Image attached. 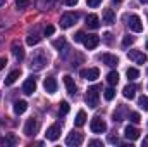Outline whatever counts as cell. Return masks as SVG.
Instances as JSON below:
<instances>
[{
	"mask_svg": "<svg viewBox=\"0 0 148 147\" xmlns=\"http://www.w3.org/2000/svg\"><path fill=\"white\" fill-rule=\"evenodd\" d=\"M98 90H100V87H97V85H95V87H90V88L86 90L84 102H86V106H88V107H91V109L98 107V99H100Z\"/></svg>",
	"mask_w": 148,
	"mask_h": 147,
	"instance_id": "cell-1",
	"label": "cell"
},
{
	"mask_svg": "<svg viewBox=\"0 0 148 147\" xmlns=\"http://www.w3.org/2000/svg\"><path fill=\"white\" fill-rule=\"evenodd\" d=\"M77 19H79V14H76V12H66L60 17V26L62 28H71V26H74L77 23Z\"/></svg>",
	"mask_w": 148,
	"mask_h": 147,
	"instance_id": "cell-2",
	"label": "cell"
},
{
	"mask_svg": "<svg viewBox=\"0 0 148 147\" xmlns=\"http://www.w3.org/2000/svg\"><path fill=\"white\" fill-rule=\"evenodd\" d=\"M90 128H91L93 133H103V132L107 130V125H105V121H103L100 116H95V118L91 119V123H90Z\"/></svg>",
	"mask_w": 148,
	"mask_h": 147,
	"instance_id": "cell-3",
	"label": "cell"
},
{
	"mask_svg": "<svg viewBox=\"0 0 148 147\" xmlns=\"http://www.w3.org/2000/svg\"><path fill=\"white\" fill-rule=\"evenodd\" d=\"M47 64V55L45 54H41V52H36L35 55H33V59H31V64H29V68L31 69H41L43 66Z\"/></svg>",
	"mask_w": 148,
	"mask_h": 147,
	"instance_id": "cell-4",
	"label": "cell"
},
{
	"mask_svg": "<svg viewBox=\"0 0 148 147\" xmlns=\"http://www.w3.org/2000/svg\"><path fill=\"white\" fill-rule=\"evenodd\" d=\"M38 128H40V123H38V119H28V123H26V126H24V135H28V137H33V135H36L38 133Z\"/></svg>",
	"mask_w": 148,
	"mask_h": 147,
	"instance_id": "cell-5",
	"label": "cell"
},
{
	"mask_svg": "<svg viewBox=\"0 0 148 147\" xmlns=\"http://www.w3.org/2000/svg\"><path fill=\"white\" fill-rule=\"evenodd\" d=\"M127 24H129V28H131L133 31H136V33L143 31V23H141L140 16H136V14L129 16V19H127Z\"/></svg>",
	"mask_w": 148,
	"mask_h": 147,
	"instance_id": "cell-6",
	"label": "cell"
},
{
	"mask_svg": "<svg viewBox=\"0 0 148 147\" xmlns=\"http://www.w3.org/2000/svg\"><path fill=\"white\" fill-rule=\"evenodd\" d=\"M127 57H129L133 62H136V64H145L148 61L147 55H145L141 50H129V52H127Z\"/></svg>",
	"mask_w": 148,
	"mask_h": 147,
	"instance_id": "cell-7",
	"label": "cell"
},
{
	"mask_svg": "<svg viewBox=\"0 0 148 147\" xmlns=\"http://www.w3.org/2000/svg\"><path fill=\"white\" fill-rule=\"evenodd\" d=\"M83 43H84V47H86L88 50H93V49L98 47V43H100V37H98V35H84Z\"/></svg>",
	"mask_w": 148,
	"mask_h": 147,
	"instance_id": "cell-8",
	"label": "cell"
},
{
	"mask_svg": "<svg viewBox=\"0 0 148 147\" xmlns=\"http://www.w3.org/2000/svg\"><path fill=\"white\" fill-rule=\"evenodd\" d=\"M100 76V69L98 68H88V69H81V78L88 80V81H95Z\"/></svg>",
	"mask_w": 148,
	"mask_h": 147,
	"instance_id": "cell-9",
	"label": "cell"
},
{
	"mask_svg": "<svg viewBox=\"0 0 148 147\" xmlns=\"http://www.w3.org/2000/svg\"><path fill=\"white\" fill-rule=\"evenodd\" d=\"M23 92H24L26 95H33V94L36 92V78H35V76H31V78H28V80L24 81Z\"/></svg>",
	"mask_w": 148,
	"mask_h": 147,
	"instance_id": "cell-10",
	"label": "cell"
},
{
	"mask_svg": "<svg viewBox=\"0 0 148 147\" xmlns=\"http://www.w3.org/2000/svg\"><path fill=\"white\" fill-rule=\"evenodd\" d=\"M66 144L67 146H81L83 144V133H79V132H71L69 135H67V139H66Z\"/></svg>",
	"mask_w": 148,
	"mask_h": 147,
	"instance_id": "cell-11",
	"label": "cell"
},
{
	"mask_svg": "<svg viewBox=\"0 0 148 147\" xmlns=\"http://www.w3.org/2000/svg\"><path fill=\"white\" fill-rule=\"evenodd\" d=\"M45 135H47V139H48V140H52V142H53V140H57V139L60 137V125H59V123H55V125L48 126Z\"/></svg>",
	"mask_w": 148,
	"mask_h": 147,
	"instance_id": "cell-12",
	"label": "cell"
},
{
	"mask_svg": "<svg viewBox=\"0 0 148 147\" xmlns=\"http://www.w3.org/2000/svg\"><path fill=\"white\" fill-rule=\"evenodd\" d=\"M43 87H45V90H47L48 94H55V92H57V80H55L53 76H48V78H45Z\"/></svg>",
	"mask_w": 148,
	"mask_h": 147,
	"instance_id": "cell-13",
	"label": "cell"
},
{
	"mask_svg": "<svg viewBox=\"0 0 148 147\" xmlns=\"http://www.w3.org/2000/svg\"><path fill=\"white\" fill-rule=\"evenodd\" d=\"M12 54H14V57L21 62V61H24V49H23V45L21 43H17V42H14L12 43Z\"/></svg>",
	"mask_w": 148,
	"mask_h": 147,
	"instance_id": "cell-14",
	"label": "cell"
},
{
	"mask_svg": "<svg viewBox=\"0 0 148 147\" xmlns=\"http://www.w3.org/2000/svg\"><path fill=\"white\" fill-rule=\"evenodd\" d=\"M124 137H126L127 140H136V139L140 137V130L134 128V126H131V125H127V126L124 128Z\"/></svg>",
	"mask_w": 148,
	"mask_h": 147,
	"instance_id": "cell-15",
	"label": "cell"
},
{
	"mask_svg": "<svg viewBox=\"0 0 148 147\" xmlns=\"http://www.w3.org/2000/svg\"><path fill=\"white\" fill-rule=\"evenodd\" d=\"M64 85H66V88H67V94H69V95H76L77 87H76V83H74L73 76L66 74V76H64Z\"/></svg>",
	"mask_w": 148,
	"mask_h": 147,
	"instance_id": "cell-16",
	"label": "cell"
},
{
	"mask_svg": "<svg viewBox=\"0 0 148 147\" xmlns=\"http://www.w3.org/2000/svg\"><path fill=\"white\" fill-rule=\"evenodd\" d=\"M86 26L91 28V30H98L100 28V19L97 14H88L86 16Z\"/></svg>",
	"mask_w": 148,
	"mask_h": 147,
	"instance_id": "cell-17",
	"label": "cell"
},
{
	"mask_svg": "<svg viewBox=\"0 0 148 147\" xmlns=\"http://www.w3.org/2000/svg\"><path fill=\"white\" fill-rule=\"evenodd\" d=\"M100 61H102L103 64L110 66V68H114V66L119 64V59H117L115 55H112V54H103V55H100Z\"/></svg>",
	"mask_w": 148,
	"mask_h": 147,
	"instance_id": "cell-18",
	"label": "cell"
},
{
	"mask_svg": "<svg viewBox=\"0 0 148 147\" xmlns=\"http://www.w3.org/2000/svg\"><path fill=\"white\" fill-rule=\"evenodd\" d=\"M136 90H138V87L136 85H126L124 87V90H122V95L126 97V99H134L136 97Z\"/></svg>",
	"mask_w": 148,
	"mask_h": 147,
	"instance_id": "cell-19",
	"label": "cell"
},
{
	"mask_svg": "<svg viewBox=\"0 0 148 147\" xmlns=\"http://www.w3.org/2000/svg\"><path fill=\"white\" fill-rule=\"evenodd\" d=\"M28 109V102L26 101H16L14 102V112L16 114H24Z\"/></svg>",
	"mask_w": 148,
	"mask_h": 147,
	"instance_id": "cell-20",
	"label": "cell"
},
{
	"mask_svg": "<svg viewBox=\"0 0 148 147\" xmlns=\"http://www.w3.org/2000/svg\"><path fill=\"white\" fill-rule=\"evenodd\" d=\"M103 23L105 24H114L115 23V12L112 9H105L103 10Z\"/></svg>",
	"mask_w": 148,
	"mask_h": 147,
	"instance_id": "cell-21",
	"label": "cell"
},
{
	"mask_svg": "<svg viewBox=\"0 0 148 147\" xmlns=\"http://www.w3.org/2000/svg\"><path fill=\"white\" fill-rule=\"evenodd\" d=\"M19 76H21V71H19V69H14V71H10V73H9V76L5 78V85H7V87H9V85H12V83H14V81H16Z\"/></svg>",
	"mask_w": 148,
	"mask_h": 147,
	"instance_id": "cell-22",
	"label": "cell"
},
{
	"mask_svg": "<svg viewBox=\"0 0 148 147\" xmlns=\"http://www.w3.org/2000/svg\"><path fill=\"white\" fill-rule=\"evenodd\" d=\"M84 123H86V112H84V111H77L76 119H74V125H76V126H83Z\"/></svg>",
	"mask_w": 148,
	"mask_h": 147,
	"instance_id": "cell-23",
	"label": "cell"
},
{
	"mask_svg": "<svg viewBox=\"0 0 148 147\" xmlns=\"http://www.w3.org/2000/svg\"><path fill=\"white\" fill-rule=\"evenodd\" d=\"M0 144H3V146H16L17 144V139L14 135H7L5 139H0Z\"/></svg>",
	"mask_w": 148,
	"mask_h": 147,
	"instance_id": "cell-24",
	"label": "cell"
},
{
	"mask_svg": "<svg viewBox=\"0 0 148 147\" xmlns=\"http://www.w3.org/2000/svg\"><path fill=\"white\" fill-rule=\"evenodd\" d=\"M107 81H109V85H117V81H119V73L117 71H110V73L107 74Z\"/></svg>",
	"mask_w": 148,
	"mask_h": 147,
	"instance_id": "cell-25",
	"label": "cell"
},
{
	"mask_svg": "<svg viewBox=\"0 0 148 147\" xmlns=\"http://www.w3.org/2000/svg\"><path fill=\"white\" fill-rule=\"evenodd\" d=\"M40 40H41V37H38L36 33H29L28 35V38H26V42H28V45H36V43H40Z\"/></svg>",
	"mask_w": 148,
	"mask_h": 147,
	"instance_id": "cell-26",
	"label": "cell"
},
{
	"mask_svg": "<svg viewBox=\"0 0 148 147\" xmlns=\"http://www.w3.org/2000/svg\"><path fill=\"white\" fill-rule=\"evenodd\" d=\"M69 102H66V101H62L60 102V107H59V116H66L67 112H69Z\"/></svg>",
	"mask_w": 148,
	"mask_h": 147,
	"instance_id": "cell-27",
	"label": "cell"
},
{
	"mask_svg": "<svg viewBox=\"0 0 148 147\" xmlns=\"http://www.w3.org/2000/svg\"><path fill=\"white\" fill-rule=\"evenodd\" d=\"M126 74H127V78H129V80H136V78L140 76V71H138L136 68H127Z\"/></svg>",
	"mask_w": 148,
	"mask_h": 147,
	"instance_id": "cell-28",
	"label": "cell"
},
{
	"mask_svg": "<svg viewBox=\"0 0 148 147\" xmlns=\"http://www.w3.org/2000/svg\"><path fill=\"white\" fill-rule=\"evenodd\" d=\"M138 104H140V107L143 111H148V97L147 95H141L140 101H138Z\"/></svg>",
	"mask_w": 148,
	"mask_h": 147,
	"instance_id": "cell-29",
	"label": "cell"
},
{
	"mask_svg": "<svg viewBox=\"0 0 148 147\" xmlns=\"http://www.w3.org/2000/svg\"><path fill=\"white\" fill-rule=\"evenodd\" d=\"M103 97H105V101H112V99H114V97H115V90H114V88H107V90H105V92H103Z\"/></svg>",
	"mask_w": 148,
	"mask_h": 147,
	"instance_id": "cell-30",
	"label": "cell"
},
{
	"mask_svg": "<svg viewBox=\"0 0 148 147\" xmlns=\"http://www.w3.org/2000/svg\"><path fill=\"white\" fill-rule=\"evenodd\" d=\"M53 33H55V26H52V24L45 26V30H43V35H45V37H52Z\"/></svg>",
	"mask_w": 148,
	"mask_h": 147,
	"instance_id": "cell-31",
	"label": "cell"
},
{
	"mask_svg": "<svg viewBox=\"0 0 148 147\" xmlns=\"http://www.w3.org/2000/svg\"><path fill=\"white\" fill-rule=\"evenodd\" d=\"M31 3V0H16V7L17 9H26Z\"/></svg>",
	"mask_w": 148,
	"mask_h": 147,
	"instance_id": "cell-32",
	"label": "cell"
},
{
	"mask_svg": "<svg viewBox=\"0 0 148 147\" xmlns=\"http://www.w3.org/2000/svg\"><path fill=\"white\" fill-rule=\"evenodd\" d=\"M129 121H133V123H140V121H141V116H140L138 112H129Z\"/></svg>",
	"mask_w": 148,
	"mask_h": 147,
	"instance_id": "cell-33",
	"label": "cell"
},
{
	"mask_svg": "<svg viewBox=\"0 0 148 147\" xmlns=\"http://www.w3.org/2000/svg\"><path fill=\"white\" fill-rule=\"evenodd\" d=\"M133 42H134V38L127 35V37L122 38V47H129V45H133Z\"/></svg>",
	"mask_w": 148,
	"mask_h": 147,
	"instance_id": "cell-34",
	"label": "cell"
},
{
	"mask_svg": "<svg viewBox=\"0 0 148 147\" xmlns=\"http://www.w3.org/2000/svg\"><path fill=\"white\" fill-rule=\"evenodd\" d=\"M53 47H55V49H64V47H66V40H64V38L55 40V42H53Z\"/></svg>",
	"mask_w": 148,
	"mask_h": 147,
	"instance_id": "cell-35",
	"label": "cell"
},
{
	"mask_svg": "<svg viewBox=\"0 0 148 147\" xmlns=\"http://www.w3.org/2000/svg\"><path fill=\"white\" fill-rule=\"evenodd\" d=\"M84 40V33L83 31H77L76 35H74V42H83Z\"/></svg>",
	"mask_w": 148,
	"mask_h": 147,
	"instance_id": "cell-36",
	"label": "cell"
},
{
	"mask_svg": "<svg viewBox=\"0 0 148 147\" xmlns=\"http://www.w3.org/2000/svg\"><path fill=\"white\" fill-rule=\"evenodd\" d=\"M86 3H88L90 7H98V5L102 3V0H86Z\"/></svg>",
	"mask_w": 148,
	"mask_h": 147,
	"instance_id": "cell-37",
	"label": "cell"
},
{
	"mask_svg": "<svg viewBox=\"0 0 148 147\" xmlns=\"http://www.w3.org/2000/svg\"><path fill=\"white\" fill-rule=\"evenodd\" d=\"M5 66H7V59H5V57H0V71H2Z\"/></svg>",
	"mask_w": 148,
	"mask_h": 147,
	"instance_id": "cell-38",
	"label": "cell"
},
{
	"mask_svg": "<svg viewBox=\"0 0 148 147\" xmlns=\"http://www.w3.org/2000/svg\"><path fill=\"white\" fill-rule=\"evenodd\" d=\"M77 2H79V0H66V3H67L69 7H74V5H77Z\"/></svg>",
	"mask_w": 148,
	"mask_h": 147,
	"instance_id": "cell-39",
	"label": "cell"
},
{
	"mask_svg": "<svg viewBox=\"0 0 148 147\" xmlns=\"http://www.w3.org/2000/svg\"><path fill=\"white\" fill-rule=\"evenodd\" d=\"M109 142H110V144H119V139H117V137H109Z\"/></svg>",
	"mask_w": 148,
	"mask_h": 147,
	"instance_id": "cell-40",
	"label": "cell"
},
{
	"mask_svg": "<svg viewBox=\"0 0 148 147\" xmlns=\"http://www.w3.org/2000/svg\"><path fill=\"white\" fill-rule=\"evenodd\" d=\"M90 146H103L100 140H90Z\"/></svg>",
	"mask_w": 148,
	"mask_h": 147,
	"instance_id": "cell-41",
	"label": "cell"
},
{
	"mask_svg": "<svg viewBox=\"0 0 148 147\" xmlns=\"http://www.w3.org/2000/svg\"><path fill=\"white\" fill-rule=\"evenodd\" d=\"M110 33H105V42H107V43H110Z\"/></svg>",
	"mask_w": 148,
	"mask_h": 147,
	"instance_id": "cell-42",
	"label": "cell"
},
{
	"mask_svg": "<svg viewBox=\"0 0 148 147\" xmlns=\"http://www.w3.org/2000/svg\"><path fill=\"white\" fill-rule=\"evenodd\" d=\"M143 147H148V135L143 139Z\"/></svg>",
	"mask_w": 148,
	"mask_h": 147,
	"instance_id": "cell-43",
	"label": "cell"
},
{
	"mask_svg": "<svg viewBox=\"0 0 148 147\" xmlns=\"http://www.w3.org/2000/svg\"><path fill=\"white\" fill-rule=\"evenodd\" d=\"M2 5H5V0H0V7H2Z\"/></svg>",
	"mask_w": 148,
	"mask_h": 147,
	"instance_id": "cell-44",
	"label": "cell"
},
{
	"mask_svg": "<svg viewBox=\"0 0 148 147\" xmlns=\"http://www.w3.org/2000/svg\"><path fill=\"white\" fill-rule=\"evenodd\" d=\"M112 2H114V3H121V0H112Z\"/></svg>",
	"mask_w": 148,
	"mask_h": 147,
	"instance_id": "cell-45",
	"label": "cell"
},
{
	"mask_svg": "<svg viewBox=\"0 0 148 147\" xmlns=\"http://www.w3.org/2000/svg\"><path fill=\"white\" fill-rule=\"evenodd\" d=\"M140 2H141V3H148V0H140Z\"/></svg>",
	"mask_w": 148,
	"mask_h": 147,
	"instance_id": "cell-46",
	"label": "cell"
},
{
	"mask_svg": "<svg viewBox=\"0 0 148 147\" xmlns=\"http://www.w3.org/2000/svg\"><path fill=\"white\" fill-rule=\"evenodd\" d=\"M147 50H148V40H147Z\"/></svg>",
	"mask_w": 148,
	"mask_h": 147,
	"instance_id": "cell-47",
	"label": "cell"
}]
</instances>
